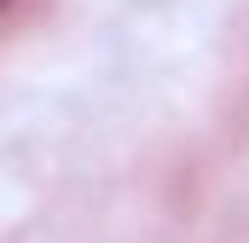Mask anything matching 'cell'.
<instances>
[{
	"label": "cell",
	"instance_id": "cell-1",
	"mask_svg": "<svg viewBox=\"0 0 249 243\" xmlns=\"http://www.w3.org/2000/svg\"><path fill=\"white\" fill-rule=\"evenodd\" d=\"M6 6H12V0H0V12H6Z\"/></svg>",
	"mask_w": 249,
	"mask_h": 243
}]
</instances>
